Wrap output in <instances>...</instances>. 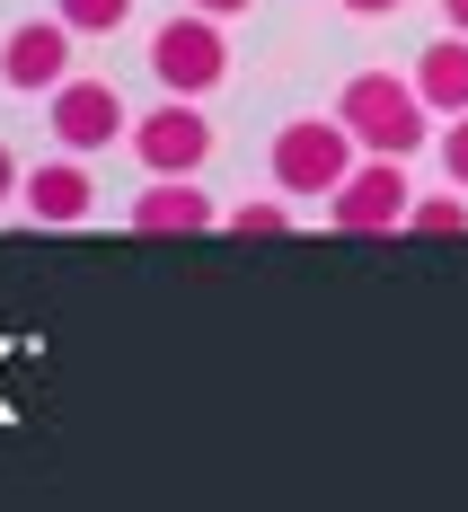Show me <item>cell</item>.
<instances>
[{
    "instance_id": "obj_11",
    "label": "cell",
    "mask_w": 468,
    "mask_h": 512,
    "mask_svg": "<svg viewBox=\"0 0 468 512\" xmlns=\"http://www.w3.org/2000/svg\"><path fill=\"white\" fill-rule=\"evenodd\" d=\"M407 230H416V239H468V186L416 195V204H407Z\"/></svg>"
},
{
    "instance_id": "obj_18",
    "label": "cell",
    "mask_w": 468,
    "mask_h": 512,
    "mask_svg": "<svg viewBox=\"0 0 468 512\" xmlns=\"http://www.w3.org/2000/svg\"><path fill=\"white\" fill-rule=\"evenodd\" d=\"M442 18H451V27H460V36H468V0H442Z\"/></svg>"
},
{
    "instance_id": "obj_2",
    "label": "cell",
    "mask_w": 468,
    "mask_h": 512,
    "mask_svg": "<svg viewBox=\"0 0 468 512\" xmlns=\"http://www.w3.org/2000/svg\"><path fill=\"white\" fill-rule=\"evenodd\" d=\"M354 151H363V142L345 133V115H301V124L274 133L265 168H274L283 195H336V186L354 177Z\"/></svg>"
},
{
    "instance_id": "obj_17",
    "label": "cell",
    "mask_w": 468,
    "mask_h": 512,
    "mask_svg": "<svg viewBox=\"0 0 468 512\" xmlns=\"http://www.w3.org/2000/svg\"><path fill=\"white\" fill-rule=\"evenodd\" d=\"M195 9H204V18H239L248 0H195Z\"/></svg>"
},
{
    "instance_id": "obj_13",
    "label": "cell",
    "mask_w": 468,
    "mask_h": 512,
    "mask_svg": "<svg viewBox=\"0 0 468 512\" xmlns=\"http://www.w3.org/2000/svg\"><path fill=\"white\" fill-rule=\"evenodd\" d=\"M230 230H239V239H283V230H292V204H239Z\"/></svg>"
},
{
    "instance_id": "obj_15",
    "label": "cell",
    "mask_w": 468,
    "mask_h": 512,
    "mask_svg": "<svg viewBox=\"0 0 468 512\" xmlns=\"http://www.w3.org/2000/svg\"><path fill=\"white\" fill-rule=\"evenodd\" d=\"M18 177H27V168H18V159H9V142H0V204H18Z\"/></svg>"
},
{
    "instance_id": "obj_1",
    "label": "cell",
    "mask_w": 468,
    "mask_h": 512,
    "mask_svg": "<svg viewBox=\"0 0 468 512\" xmlns=\"http://www.w3.org/2000/svg\"><path fill=\"white\" fill-rule=\"evenodd\" d=\"M336 115H345V133L380 159H416L424 133H433V106H424L416 80H398V71H354L345 89H336Z\"/></svg>"
},
{
    "instance_id": "obj_10",
    "label": "cell",
    "mask_w": 468,
    "mask_h": 512,
    "mask_svg": "<svg viewBox=\"0 0 468 512\" xmlns=\"http://www.w3.org/2000/svg\"><path fill=\"white\" fill-rule=\"evenodd\" d=\"M416 89H424V106H433V115H468V36H460V27H451L442 45H424Z\"/></svg>"
},
{
    "instance_id": "obj_16",
    "label": "cell",
    "mask_w": 468,
    "mask_h": 512,
    "mask_svg": "<svg viewBox=\"0 0 468 512\" xmlns=\"http://www.w3.org/2000/svg\"><path fill=\"white\" fill-rule=\"evenodd\" d=\"M336 9H354V18H389V9H407V0H336Z\"/></svg>"
},
{
    "instance_id": "obj_12",
    "label": "cell",
    "mask_w": 468,
    "mask_h": 512,
    "mask_svg": "<svg viewBox=\"0 0 468 512\" xmlns=\"http://www.w3.org/2000/svg\"><path fill=\"white\" fill-rule=\"evenodd\" d=\"M53 18H62L71 36H115V27L133 18V0H53Z\"/></svg>"
},
{
    "instance_id": "obj_9",
    "label": "cell",
    "mask_w": 468,
    "mask_h": 512,
    "mask_svg": "<svg viewBox=\"0 0 468 512\" xmlns=\"http://www.w3.org/2000/svg\"><path fill=\"white\" fill-rule=\"evenodd\" d=\"M133 230H151V239H168V230H177V239H186V230H212V195L195 177H159L151 195L133 204Z\"/></svg>"
},
{
    "instance_id": "obj_4",
    "label": "cell",
    "mask_w": 468,
    "mask_h": 512,
    "mask_svg": "<svg viewBox=\"0 0 468 512\" xmlns=\"http://www.w3.org/2000/svg\"><path fill=\"white\" fill-rule=\"evenodd\" d=\"M407 204H416V186H407V159L363 151V159H354V177L327 195V221H336L345 239H380V230H407Z\"/></svg>"
},
{
    "instance_id": "obj_7",
    "label": "cell",
    "mask_w": 468,
    "mask_h": 512,
    "mask_svg": "<svg viewBox=\"0 0 468 512\" xmlns=\"http://www.w3.org/2000/svg\"><path fill=\"white\" fill-rule=\"evenodd\" d=\"M45 124H53L62 151H106V142L124 133V98H115V80H62Z\"/></svg>"
},
{
    "instance_id": "obj_8",
    "label": "cell",
    "mask_w": 468,
    "mask_h": 512,
    "mask_svg": "<svg viewBox=\"0 0 468 512\" xmlns=\"http://www.w3.org/2000/svg\"><path fill=\"white\" fill-rule=\"evenodd\" d=\"M18 204L36 212L45 230H71V221H89V204H98V195H89V168H80V151H71V159H36V168L18 177Z\"/></svg>"
},
{
    "instance_id": "obj_14",
    "label": "cell",
    "mask_w": 468,
    "mask_h": 512,
    "mask_svg": "<svg viewBox=\"0 0 468 512\" xmlns=\"http://www.w3.org/2000/svg\"><path fill=\"white\" fill-rule=\"evenodd\" d=\"M442 177L468 186V115H451V133H442Z\"/></svg>"
},
{
    "instance_id": "obj_6",
    "label": "cell",
    "mask_w": 468,
    "mask_h": 512,
    "mask_svg": "<svg viewBox=\"0 0 468 512\" xmlns=\"http://www.w3.org/2000/svg\"><path fill=\"white\" fill-rule=\"evenodd\" d=\"M0 80L9 89H62L71 80V27L62 18H18L9 27V45H0Z\"/></svg>"
},
{
    "instance_id": "obj_5",
    "label": "cell",
    "mask_w": 468,
    "mask_h": 512,
    "mask_svg": "<svg viewBox=\"0 0 468 512\" xmlns=\"http://www.w3.org/2000/svg\"><path fill=\"white\" fill-rule=\"evenodd\" d=\"M133 159L151 168V177H195L212 159V115L204 98H159L142 124H133Z\"/></svg>"
},
{
    "instance_id": "obj_3",
    "label": "cell",
    "mask_w": 468,
    "mask_h": 512,
    "mask_svg": "<svg viewBox=\"0 0 468 512\" xmlns=\"http://www.w3.org/2000/svg\"><path fill=\"white\" fill-rule=\"evenodd\" d=\"M151 80L168 98H212L221 80H230V45H221V18L204 9H186V18H168L151 36Z\"/></svg>"
}]
</instances>
